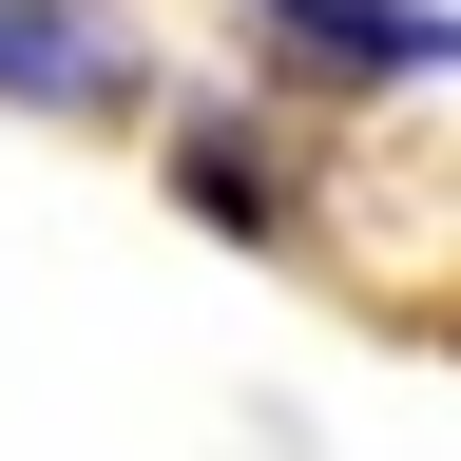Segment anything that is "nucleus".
<instances>
[{"label": "nucleus", "instance_id": "f03ea898", "mask_svg": "<svg viewBox=\"0 0 461 461\" xmlns=\"http://www.w3.org/2000/svg\"><path fill=\"white\" fill-rule=\"evenodd\" d=\"M250 20H288L308 77H461V20H442V0H250Z\"/></svg>", "mask_w": 461, "mask_h": 461}, {"label": "nucleus", "instance_id": "7ed1b4c3", "mask_svg": "<svg viewBox=\"0 0 461 461\" xmlns=\"http://www.w3.org/2000/svg\"><path fill=\"white\" fill-rule=\"evenodd\" d=\"M173 193H193L212 230H288V193H269V154H250V135H193V154H173Z\"/></svg>", "mask_w": 461, "mask_h": 461}, {"label": "nucleus", "instance_id": "f257e3e1", "mask_svg": "<svg viewBox=\"0 0 461 461\" xmlns=\"http://www.w3.org/2000/svg\"><path fill=\"white\" fill-rule=\"evenodd\" d=\"M0 96H20V115H135L115 0H0Z\"/></svg>", "mask_w": 461, "mask_h": 461}]
</instances>
